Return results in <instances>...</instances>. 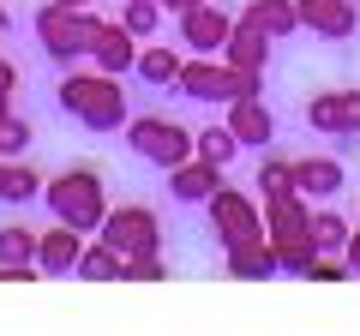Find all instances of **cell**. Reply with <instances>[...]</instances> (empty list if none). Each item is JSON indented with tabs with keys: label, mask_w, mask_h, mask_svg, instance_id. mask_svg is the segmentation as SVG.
Instances as JSON below:
<instances>
[{
	"label": "cell",
	"mask_w": 360,
	"mask_h": 336,
	"mask_svg": "<svg viewBox=\"0 0 360 336\" xmlns=\"http://www.w3.org/2000/svg\"><path fill=\"white\" fill-rule=\"evenodd\" d=\"M54 108H60L72 127H84V132H120L127 115H132L120 78L96 72V66H66L60 84H54Z\"/></svg>",
	"instance_id": "6da1fadb"
},
{
	"label": "cell",
	"mask_w": 360,
	"mask_h": 336,
	"mask_svg": "<svg viewBox=\"0 0 360 336\" xmlns=\"http://www.w3.org/2000/svg\"><path fill=\"white\" fill-rule=\"evenodd\" d=\"M30 30H37V49L49 66H84L90 60V42L103 30V13L96 6H60V0H42L30 13Z\"/></svg>",
	"instance_id": "7a4b0ae2"
},
{
	"label": "cell",
	"mask_w": 360,
	"mask_h": 336,
	"mask_svg": "<svg viewBox=\"0 0 360 336\" xmlns=\"http://www.w3.org/2000/svg\"><path fill=\"white\" fill-rule=\"evenodd\" d=\"M42 205H49L54 222H72L78 234H96L103 217H108V186H103L96 168H60L42 186Z\"/></svg>",
	"instance_id": "3957f363"
},
{
	"label": "cell",
	"mask_w": 360,
	"mask_h": 336,
	"mask_svg": "<svg viewBox=\"0 0 360 336\" xmlns=\"http://www.w3.org/2000/svg\"><path fill=\"white\" fill-rule=\"evenodd\" d=\"M120 138H127V150L139 156V162L162 168V174H168L174 162H186V156H193V132L180 127V120H168V115H127Z\"/></svg>",
	"instance_id": "277c9868"
},
{
	"label": "cell",
	"mask_w": 360,
	"mask_h": 336,
	"mask_svg": "<svg viewBox=\"0 0 360 336\" xmlns=\"http://www.w3.org/2000/svg\"><path fill=\"white\" fill-rule=\"evenodd\" d=\"M168 91L198 103V108H222V103H234V66L222 54H186Z\"/></svg>",
	"instance_id": "5b68a950"
},
{
	"label": "cell",
	"mask_w": 360,
	"mask_h": 336,
	"mask_svg": "<svg viewBox=\"0 0 360 336\" xmlns=\"http://www.w3.org/2000/svg\"><path fill=\"white\" fill-rule=\"evenodd\" d=\"M96 234L115 246L120 259L162 252V217H156L150 205H108V217H103V228H96Z\"/></svg>",
	"instance_id": "8992f818"
},
{
	"label": "cell",
	"mask_w": 360,
	"mask_h": 336,
	"mask_svg": "<svg viewBox=\"0 0 360 336\" xmlns=\"http://www.w3.org/2000/svg\"><path fill=\"white\" fill-rule=\"evenodd\" d=\"M300 120L319 138H360V91L354 84H342V91H312L300 103Z\"/></svg>",
	"instance_id": "52a82bcc"
},
{
	"label": "cell",
	"mask_w": 360,
	"mask_h": 336,
	"mask_svg": "<svg viewBox=\"0 0 360 336\" xmlns=\"http://www.w3.org/2000/svg\"><path fill=\"white\" fill-rule=\"evenodd\" d=\"M205 217H210V228H217V240H222V246H234V240H252V234H264V210H258L246 193H234L229 181H222L217 193L205 198Z\"/></svg>",
	"instance_id": "ba28073f"
},
{
	"label": "cell",
	"mask_w": 360,
	"mask_h": 336,
	"mask_svg": "<svg viewBox=\"0 0 360 336\" xmlns=\"http://www.w3.org/2000/svg\"><path fill=\"white\" fill-rule=\"evenodd\" d=\"M288 168H295V193L300 198H312V205H330L336 193L348 186V168H342V156H288Z\"/></svg>",
	"instance_id": "9c48e42d"
},
{
	"label": "cell",
	"mask_w": 360,
	"mask_h": 336,
	"mask_svg": "<svg viewBox=\"0 0 360 336\" xmlns=\"http://www.w3.org/2000/svg\"><path fill=\"white\" fill-rule=\"evenodd\" d=\"M295 6H300V30H312L324 42H354V30H360L354 0H295Z\"/></svg>",
	"instance_id": "30bf717a"
},
{
	"label": "cell",
	"mask_w": 360,
	"mask_h": 336,
	"mask_svg": "<svg viewBox=\"0 0 360 336\" xmlns=\"http://www.w3.org/2000/svg\"><path fill=\"white\" fill-rule=\"evenodd\" d=\"M234 30V13H222V6H193V13H180V49L186 54H222V42H229Z\"/></svg>",
	"instance_id": "8fae6325"
},
{
	"label": "cell",
	"mask_w": 360,
	"mask_h": 336,
	"mask_svg": "<svg viewBox=\"0 0 360 336\" xmlns=\"http://www.w3.org/2000/svg\"><path fill=\"white\" fill-rule=\"evenodd\" d=\"M132 60H139V37H132L120 18H103V30H96V42H90V66L108 78H127Z\"/></svg>",
	"instance_id": "7c38bea8"
},
{
	"label": "cell",
	"mask_w": 360,
	"mask_h": 336,
	"mask_svg": "<svg viewBox=\"0 0 360 336\" xmlns=\"http://www.w3.org/2000/svg\"><path fill=\"white\" fill-rule=\"evenodd\" d=\"M222 181H229V168L205 162V156H186V162L168 168V198H174V205H205Z\"/></svg>",
	"instance_id": "4fadbf2b"
},
{
	"label": "cell",
	"mask_w": 360,
	"mask_h": 336,
	"mask_svg": "<svg viewBox=\"0 0 360 336\" xmlns=\"http://www.w3.org/2000/svg\"><path fill=\"white\" fill-rule=\"evenodd\" d=\"M222 127L240 138V150H270L276 144V115L264 108V96H240V103H229V120Z\"/></svg>",
	"instance_id": "5bb4252c"
},
{
	"label": "cell",
	"mask_w": 360,
	"mask_h": 336,
	"mask_svg": "<svg viewBox=\"0 0 360 336\" xmlns=\"http://www.w3.org/2000/svg\"><path fill=\"white\" fill-rule=\"evenodd\" d=\"M222 276H234V283H270V276H283V271H276L270 240H264V234H252V240L222 246Z\"/></svg>",
	"instance_id": "9a60e30c"
},
{
	"label": "cell",
	"mask_w": 360,
	"mask_h": 336,
	"mask_svg": "<svg viewBox=\"0 0 360 336\" xmlns=\"http://www.w3.org/2000/svg\"><path fill=\"white\" fill-rule=\"evenodd\" d=\"M78 246H84V234H78L72 222H49V228H37V264H42V276H72Z\"/></svg>",
	"instance_id": "2e32d148"
},
{
	"label": "cell",
	"mask_w": 360,
	"mask_h": 336,
	"mask_svg": "<svg viewBox=\"0 0 360 336\" xmlns=\"http://www.w3.org/2000/svg\"><path fill=\"white\" fill-rule=\"evenodd\" d=\"M222 60H229L234 72H270V60H276V42H270L264 30H252V25H240V18H234L229 42H222Z\"/></svg>",
	"instance_id": "e0dca14e"
},
{
	"label": "cell",
	"mask_w": 360,
	"mask_h": 336,
	"mask_svg": "<svg viewBox=\"0 0 360 336\" xmlns=\"http://www.w3.org/2000/svg\"><path fill=\"white\" fill-rule=\"evenodd\" d=\"M234 18L252 25V30H264L270 42H288V37L300 30V6H295V0H246Z\"/></svg>",
	"instance_id": "ac0fdd59"
},
{
	"label": "cell",
	"mask_w": 360,
	"mask_h": 336,
	"mask_svg": "<svg viewBox=\"0 0 360 336\" xmlns=\"http://www.w3.org/2000/svg\"><path fill=\"white\" fill-rule=\"evenodd\" d=\"M42 168L37 162H25V156H6L0 162V205H37L42 198Z\"/></svg>",
	"instance_id": "d6986e66"
},
{
	"label": "cell",
	"mask_w": 360,
	"mask_h": 336,
	"mask_svg": "<svg viewBox=\"0 0 360 336\" xmlns=\"http://www.w3.org/2000/svg\"><path fill=\"white\" fill-rule=\"evenodd\" d=\"M72 276H78V283H120V252L103 240V234H84Z\"/></svg>",
	"instance_id": "ffe728a7"
},
{
	"label": "cell",
	"mask_w": 360,
	"mask_h": 336,
	"mask_svg": "<svg viewBox=\"0 0 360 336\" xmlns=\"http://www.w3.org/2000/svg\"><path fill=\"white\" fill-rule=\"evenodd\" d=\"M174 72H180V49H150V42H139V60H132V78H139V84L168 91Z\"/></svg>",
	"instance_id": "44dd1931"
},
{
	"label": "cell",
	"mask_w": 360,
	"mask_h": 336,
	"mask_svg": "<svg viewBox=\"0 0 360 336\" xmlns=\"http://www.w3.org/2000/svg\"><path fill=\"white\" fill-rule=\"evenodd\" d=\"M193 156H205V162H217V168H234L240 138H234L229 127H205V132H193Z\"/></svg>",
	"instance_id": "7402d4cb"
},
{
	"label": "cell",
	"mask_w": 360,
	"mask_h": 336,
	"mask_svg": "<svg viewBox=\"0 0 360 336\" xmlns=\"http://www.w3.org/2000/svg\"><path fill=\"white\" fill-rule=\"evenodd\" d=\"M312 246H319V252H342V246H348V217H342V210L312 205Z\"/></svg>",
	"instance_id": "603a6c76"
},
{
	"label": "cell",
	"mask_w": 360,
	"mask_h": 336,
	"mask_svg": "<svg viewBox=\"0 0 360 336\" xmlns=\"http://www.w3.org/2000/svg\"><path fill=\"white\" fill-rule=\"evenodd\" d=\"M0 264H37V228L0 222Z\"/></svg>",
	"instance_id": "cb8c5ba5"
},
{
	"label": "cell",
	"mask_w": 360,
	"mask_h": 336,
	"mask_svg": "<svg viewBox=\"0 0 360 336\" xmlns=\"http://www.w3.org/2000/svg\"><path fill=\"white\" fill-rule=\"evenodd\" d=\"M258 193H288V186H295V168H288V156H276V150H258Z\"/></svg>",
	"instance_id": "d4e9b609"
},
{
	"label": "cell",
	"mask_w": 360,
	"mask_h": 336,
	"mask_svg": "<svg viewBox=\"0 0 360 336\" xmlns=\"http://www.w3.org/2000/svg\"><path fill=\"white\" fill-rule=\"evenodd\" d=\"M120 25H127L139 42H150L156 25H162V6H156V0H127V6H120Z\"/></svg>",
	"instance_id": "484cf974"
},
{
	"label": "cell",
	"mask_w": 360,
	"mask_h": 336,
	"mask_svg": "<svg viewBox=\"0 0 360 336\" xmlns=\"http://www.w3.org/2000/svg\"><path fill=\"white\" fill-rule=\"evenodd\" d=\"M120 283H168L162 252H139V259H120Z\"/></svg>",
	"instance_id": "4316f807"
},
{
	"label": "cell",
	"mask_w": 360,
	"mask_h": 336,
	"mask_svg": "<svg viewBox=\"0 0 360 336\" xmlns=\"http://www.w3.org/2000/svg\"><path fill=\"white\" fill-rule=\"evenodd\" d=\"M30 144H37V132H30L25 115H6V120H0V156H25Z\"/></svg>",
	"instance_id": "83f0119b"
},
{
	"label": "cell",
	"mask_w": 360,
	"mask_h": 336,
	"mask_svg": "<svg viewBox=\"0 0 360 336\" xmlns=\"http://www.w3.org/2000/svg\"><path fill=\"white\" fill-rule=\"evenodd\" d=\"M13 96H18V66L0 54V120L13 115Z\"/></svg>",
	"instance_id": "f1b7e54d"
},
{
	"label": "cell",
	"mask_w": 360,
	"mask_h": 336,
	"mask_svg": "<svg viewBox=\"0 0 360 336\" xmlns=\"http://www.w3.org/2000/svg\"><path fill=\"white\" fill-rule=\"evenodd\" d=\"M0 283L6 288H30V283H42V264H0Z\"/></svg>",
	"instance_id": "f546056e"
},
{
	"label": "cell",
	"mask_w": 360,
	"mask_h": 336,
	"mask_svg": "<svg viewBox=\"0 0 360 336\" xmlns=\"http://www.w3.org/2000/svg\"><path fill=\"white\" fill-rule=\"evenodd\" d=\"M240 96H264V72H234V103Z\"/></svg>",
	"instance_id": "4dcf8cb0"
},
{
	"label": "cell",
	"mask_w": 360,
	"mask_h": 336,
	"mask_svg": "<svg viewBox=\"0 0 360 336\" xmlns=\"http://www.w3.org/2000/svg\"><path fill=\"white\" fill-rule=\"evenodd\" d=\"M342 259H348V276H360V228H348V246H342Z\"/></svg>",
	"instance_id": "1f68e13d"
},
{
	"label": "cell",
	"mask_w": 360,
	"mask_h": 336,
	"mask_svg": "<svg viewBox=\"0 0 360 336\" xmlns=\"http://www.w3.org/2000/svg\"><path fill=\"white\" fill-rule=\"evenodd\" d=\"M156 6H162V13H174V18H180V13H193V6H205V0H156Z\"/></svg>",
	"instance_id": "d6a6232c"
},
{
	"label": "cell",
	"mask_w": 360,
	"mask_h": 336,
	"mask_svg": "<svg viewBox=\"0 0 360 336\" xmlns=\"http://www.w3.org/2000/svg\"><path fill=\"white\" fill-rule=\"evenodd\" d=\"M6 25H13V18H6V6H0V37H6Z\"/></svg>",
	"instance_id": "836d02e7"
},
{
	"label": "cell",
	"mask_w": 360,
	"mask_h": 336,
	"mask_svg": "<svg viewBox=\"0 0 360 336\" xmlns=\"http://www.w3.org/2000/svg\"><path fill=\"white\" fill-rule=\"evenodd\" d=\"M60 6H96V0H60Z\"/></svg>",
	"instance_id": "e575fe53"
},
{
	"label": "cell",
	"mask_w": 360,
	"mask_h": 336,
	"mask_svg": "<svg viewBox=\"0 0 360 336\" xmlns=\"http://www.w3.org/2000/svg\"><path fill=\"white\" fill-rule=\"evenodd\" d=\"M0 162H6V156H0Z\"/></svg>",
	"instance_id": "d590c367"
},
{
	"label": "cell",
	"mask_w": 360,
	"mask_h": 336,
	"mask_svg": "<svg viewBox=\"0 0 360 336\" xmlns=\"http://www.w3.org/2000/svg\"><path fill=\"white\" fill-rule=\"evenodd\" d=\"M354 210H360V205H354Z\"/></svg>",
	"instance_id": "8d00e7d4"
}]
</instances>
